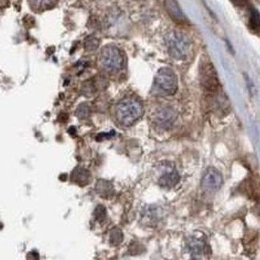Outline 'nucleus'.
Segmentation results:
<instances>
[{
  "mask_svg": "<svg viewBox=\"0 0 260 260\" xmlns=\"http://www.w3.org/2000/svg\"><path fill=\"white\" fill-rule=\"evenodd\" d=\"M116 119L120 124L130 126L137 122L143 115V107L136 99L128 97L121 100L115 110Z\"/></svg>",
  "mask_w": 260,
  "mask_h": 260,
  "instance_id": "nucleus-1",
  "label": "nucleus"
},
{
  "mask_svg": "<svg viewBox=\"0 0 260 260\" xmlns=\"http://www.w3.org/2000/svg\"><path fill=\"white\" fill-rule=\"evenodd\" d=\"M165 42L171 56L178 60L186 59L190 51V42L188 37L179 30H171L165 36Z\"/></svg>",
  "mask_w": 260,
  "mask_h": 260,
  "instance_id": "nucleus-2",
  "label": "nucleus"
},
{
  "mask_svg": "<svg viewBox=\"0 0 260 260\" xmlns=\"http://www.w3.org/2000/svg\"><path fill=\"white\" fill-rule=\"evenodd\" d=\"M100 61L107 72L116 73L123 68V56L117 47L105 46L100 52Z\"/></svg>",
  "mask_w": 260,
  "mask_h": 260,
  "instance_id": "nucleus-3",
  "label": "nucleus"
},
{
  "mask_svg": "<svg viewBox=\"0 0 260 260\" xmlns=\"http://www.w3.org/2000/svg\"><path fill=\"white\" fill-rule=\"evenodd\" d=\"M155 88L165 95L175 94L178 90L176 73L169 68H162L157 72L154 82Z\"/></svg>",
  "mask_w": 260,
  "mask_h": 260,
  "instance_id": "nucleus-4",
  "label": "nucleus"
},
{
  "mask_svg": "<svg viewBox=\"0 0 260 260\" xmlns=\"http://www.w3.org/2000/svg\"><path fill=\"white\" fill-rule=\"evenodd\" d=\"M200 80L206 90L216 91L219 88V83L217 72L213 64L209 60L204 59L200 67Z\"/></svg>",
  "mask_w": 260,
  "mask_h": 260,
  "instance_id": "nucleus-5",
  "label": "nucleus"
},
{
  "mask_svg": "<svg viewBox=\"0 0 260 260\" xmlns=\"http://www.w3.org/2000/svg\"><path fill=\"white\" fill-rule=\"evenodd\" d=\"M223 183V178L219 170L210 167L204 172L202 178V188L208 192H215L219 190Z\"/></svg>",
  "mask_w": 260,
  "mask_h": 260,
  "instance_id": "nucleus-6",
  "label": "nucleus"
},
{
  "mask_svg": "<svg viewBox=\"0 0 260 260\" xmlns=\"http://www.w3.org/2000/svg\"><path fill=\"white\" fill-rule=\"evenodd\" d=\"M176 119V112L173 108L164 107L158 108L154 115V122L161 128H169Z\"/></svg>",
  "mask_w": 260,
  "mask_h": 260,
  "instance_id": "nucleus-7",
  "label": "nucleus"
},
{
  "mask_svg": "<svg viewBox=\"0 0 260 260\" xmlns=\"http://www.w3.org/2000/svg\"><path fill=\"white\" fill-rule=\"evenodd\" d=\"M164 6L167 12L175 22L179 23H184L187 22V19L181 8L179 7L176 0H164Z\"/></svg>",
  "mask_w": 260,
  "mask_h": 260,
  "instance_id": "nucleus-8",
  "label": "nucleus"
},
{
  "mask_svg": "<svg viewBox=\"0 0 260 260\" xmlns=\"http://www.w3.org/2000/svg\"><path fill=\"white\" fill-rule=\"evenodd\" d=\"M71 179L74 183L80 187H84L91 181V173L88 170L82 167H77L72 172Z\"/></svg>",
  "mask_w": 260,
  "mask_h": 260,
  "instance_id": "nucleus-9",
  "label": "nucleus"
},
{
  "mask_svg": "<svg viewBox=\"0 0 260 260\" xmlns=\"http://www.w3.org/2000/svg\"><path fill=\"white\" fill-rule=\"evenodd\" d=\"M205 240L203 237L194 236L191 237L190 241L188 242V247L190 254L193 257L198 258L201 256L202 254L205 252L206 247Z\"/></svg>",
  "mask_w": 260,
  "mask_h": 260,
  "instance_id": "nucleus-10",
  "label": "nucleus"
},
{
  "mask_svg": "<svg viewBox=\"0 0 260 260\" xmlns=\"http://www.w3.org/2000/svg\"><path fill=\"white\" fill-rule=\"evenodd\" d=\"M179 179L180 177L176 169H172L165 172L161 176L158 180V184L162 187H172L179 183Z\"/></svg>",
  "mask_w": 260,
  "mask_h": 260,
  "instance_id": "nucleus-11",
  "label": "nucleus"
},
{
  "mask_svg": "<svg viewBox=\"0 0 260 260\" xmlns=\"http://www.w3.org/2000/svg\"><path fill=\"white\" fill-rule=\"evenodd\" d=\"M249 27L254 33L260 31V15L255 8H251L250 9L249 15Z\"/></svg>",
  "mask_w": 260,
  "mask_h": 260,
  "instance_id": "nucleus-12",
  "label": "nucleus"
},
{
  "mask_svg": "<svg viewBox=\"0 0 260 260\" xmlns=\"http://www.w3.org/2000/svg\"><path fill=\"white\" fill-rule=\"evenodd\" d=\"M112 184L109 181L104 180V179H100L95 185V190L100 196L108 197L109 194L112 193Z\"/></svg>",
  "mask_w": 260,
  "mask_h": 260,
  "instance_id": "nucleus-13",
  "label": "nucleus"
},
{
  "mask_svg": "<svg viewBox=\"0 0 260 260\" xmlns=\"http://www.w3.org/2000/svg\"><path fill=\"white\" fill-rule=\"evenodd\" d=\"M123 240V234L122 231L118 228H115L110 233V243L112 246H118Z\"/></svg>",
  "mask_w": 260,
  "mask_h": 260,
  "instance_id": "nucleus-14",
  "label": "nucleus"
},
{
  "mask_svg": "<svg viewBox=\"0 0 260 260\" xmlns=\"http://www.w3.org/2000/svg\"><path fill=\"white\" fill-rule=\"evenodd\" d=\"M94 217L95 220L102 223L107 218V209L104 205L97 206L94 211Z\"/></svg>",
  "mask_w": 260,
  "mask_h": 260,
  "instance_id": "nucleus-15",
  "label": "nucleus"
},
{
  "mask_svg": "<svg viewBox=\"0 0 260 260\" xmlns=\"http://www.w3.org/2000/svg\"><path fill=\"white\" fill-rule=\"evenodd\" d=\"M99 47V40L94 37H89L85 42V49L89 52H94Z\"/></svg>",
  "mask_w": 260,
  "mask_h": 260,
  "instance_id": "nucleus-16",
  "label": "nucleus"
},
{
  "mask_svg": "<svg viewBox=\"0 0 260 260\" xmlns=\"http://www.w3.org/2000/svg\"><path fill=\"white\" fill-rule=\"evenodd\" d=\"M90 113V108L87 104H82L78 107L76 110V116L79 119H85L87 118Z\"/></svg>",
  "mask_w": 260,
  "mask_h": 260,
  "instance_id": "nucleus-17",
  "label": "nucleus"
},
{
  "mask_svg": "<svg viewBox=\"0 0 260 260\" xmlns=\"http://www.w3.org/2000/svg\"><path fill=\"white\" fill-rule=\"evenodd\" d=\"M31 4L37 9H45L55 2V0H30Z\"/></svg>",
  "mask_w": 260,
  "mask_h": 260,
  "instance_id": "nucleus-18",
  "label": "nucleus"
},
{
  "mask_svg": "<svg viewBox=\"0 0 260 260\" xmlns=\"http://www.w3.org/2000/svg\"><path fill=\"white\" fill-rule=\"evenodd\" d=\"M230 1L236 6L240 7V8L247 6L249 3V0H230Z\"/></svg>",
  "mask_w": 260,
  "mask_h": 260,
  "instance_id": "nucleus-19",
  "label": "nucleus"
}]
</instances>
